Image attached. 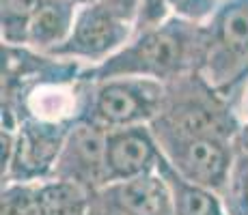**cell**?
Returning a JSON list of instances; mask_svg holds the SVG:
<instances>
[{"label":"cell","instance_id":"6da1fadb","mask_svg":"<svg viewBox=\"0 0 248 215\" xmlns=\"http://www.w3.org/2000/svg\"><path fill=\"white\" fill-rule=\"evenodd\" d=\"M205 47L203 24L170 17L155 28L134 32L130 41L102 65L84 71L89 80L136 75L158 82H173L201 71Z\"/></svg>","mask_w":248,"mask_h":215},{"label":"cell","instance_id":"7a4b0ae2","mask_svg":"<svg viewBox=\"0 0 248 215\" xmlns=\"http://www.w3.org/2000/svg\"><path fill=\"white\" fill-rule=\"evenodd\" d=\"M154 131L179 136H214L235 140L240 121L231 99L212 86L199 71L166 82L160 114L151 123Z\"/></svg>","mask_w":248,"mask_h":215},{"label":"cell","instance_id":"3957f363","mask_svg":"<svg viewBox=\"0 0 248 215\" xmlns=\"http://www.w3.org/2000/svg\"><path fill=\"white\" fill-rule=\"evenodd\" d=\"M142 0H82L69 39L52 56L80 63L87 69L117 54L136 32Z\"/></svg>","mask_w":248,"mask_h":215},{"label":"cell","instance_id":"277c9868","mask_svg":"<svg viewBox=\"0 0 248 215\" xmlns=\"http://www.w3.org/2000/svg\"><path fill=\"white\" fill-rule=\"evenodd\" d=\"M203 28L205 47L199 73L229 97L248 78V0H222Z\"/></svg>","mask_w":248,"mask_h":215},{"label":"cell","instance_id":"5b68a950","mask_svg":"<svg viewBox=\"0 0 248 215\" xmlns=\"http://www.w3.org/2000/svg\"><path fill=\"white\" fill-rule=\"evenodd\" d=\"M164 93V82L136 78V75L89 80L84 118L97 123L108 131L123 127L151 125L160 114Z\"/></svg>","mask_w":248,"mask_h":215},{"label":"cell","instance_id":"8992f818","mask_svg":"<svg viewBox=\"0 0 248 215\" xmlns=\"http://www.w3.org/2000/svg\"><path fill=\"white\" fill-rule=\"evenodd\" d=\"M74 125L20 121L16 127H2V183H41L52 179L56 159Z\"/></svg>","mask_w":248,"mask_h":215},{"label":"cell","instance_id":"52a82bcc","mask_svg":"<svg viewBox=\"0 0 248 215\" xmlns=\"http://www.w3.org/2000/svg\"><path fill=\"white\" fill-rule=\"evenodd\" d=\"M154 133L162 157L175 172L218 196L222 194L235 161V140L214 136H179L169 131Z\"/></svg>","mask_w":248,"mask_h":215},{"label":"cell","instance_id":"ba28073f","mask_svg":"<svg viewBox=\"0 0 248 215\" xmlns=\"http://www.w3.org/2000/svg\"><path fill=\"white\" fill-rule=\"evenodd\" d=\"M106 142L108 129L89 118H80L69 129L52 179L78 185L84 192L97 194L106 187Z\"/></svg>","mask_w":248,"mask_h":215},{"label":"cell","instance_id":"9c48e42d","mask_svg":"<svg viewBox=\"0 0 248 215\" xmlns=\"http://www.w3.org/2000/svg\"><path fill=\"white\" fill-rule=\"evenodd\" d=\"M162 151L151 125L110 129L106 142V183L140 179L155 174L162 164ZM106 185V187H108ZM104 187V189H106Z\"/></svg>","mask_w":248,"mask_h":215},{"label":"cell","instance_id":"30bf717a","mask_svg":"<svg viewBox=\"0 0 248 215\" xmlns=\"http://www.w3.org/2000/svg\"><path fill=\"white\" fill-rule=\"evenodd\" d=\"M80 0H41L28 24L26 45L39 54H54L74 30Z\"/></svg>","mask_w":248,"mask_h":215},{"label":"cell","instance_id":"8fae6325","mask_svg":"<svg viewBox=\"0 0 248 215\" xmlns=\"http://www.w3.org/2000/svg\"><path fill=\"white\" fill-rule=\"evenodd\" d=\"M102 192L132 215H175L166 183L158 172L108 185Z\"/></svg>","mask_w":248,"mask_h":215},{"label":"cell","instance_id":"7c38bea8","mask_svg":"<svg viewBox=\"0 0 248 215\" xmlns=\"http://www.w3.org/2000/svg\"><path fill=\"white\" fill-rule=\"evenodd\" d=\"M158 174L166 183L170 202H173L175 215H220L222 213V200L220 196L212 189L197 185L175 172L162 159Z\"/></svg>","mask_w":248,"mask_h":215},{"label":"cell","instance_id":"4fadbf2b","mask_svg":"<svg viewBox=\"0 0 248 215\" xmlns=\"http://www.w3.org/2000/svg\"><path fill=\"white\" fill-rule=\"evenodd\" d=\"M89 192L65 181L47 179L39 183L41 215H89Z\"/></svg>","mask_w":248,"mask_h":215},{"label":"cell","instance_id":"5bb4252c","mask_svg":"<svg viewBox=\"0 0 248 215\" xmlns=\"http://www.w3.org/2000/svg\"><path fill=\"white\" fill-rule=\"evenodd\" d=\"M41 0H0V39L2 45H26L28 24Z\"/></svg>","mask_w":248,"mask_h":215},{"label":"cell","instance_id":"9a60e30c","mask_svg":"<svg viewBox=\"0 0 248 215\" xmlns=\"http://www.w3.org/2000/svg\"><path fill=\"white\" fill-rule=\"evenodd\" d=\"M220 200L225 215H248V155L237 149Z\"/></svg>","mask_w":248,"mask_h":215},{"label":"cell","instance_id":"2e32d148","mask_svg":"<svg viewBox=\"0 0 248 215\" xmlns=\"http://www.w3.org/2000/svg\"><path fill=\"white\" fill-rule=\"evenodd\" d=\"M0 215H41L39 183H2Z\"/></svg>","mask_w":248,"mask_h":215},{"label":"cell","instance_id":"e0dca14e","mask_svg":"<svg viewBox=\"0 0 248 215\" xmlns=\"http://www.w3.org/2000/svg\"><path fill=\"white\" fill-rule=\"evenodd\" d=\"M164 2L173 17L192 24H207L222 4V0H164Z\"/></svg>","mask_w":248,"mask_h":215},{"label":"cell","instance_id":"ac0fdd59","mask_svg":"<svg viewBox=\"0 0 248 215\" xmlns=\"http://www.w3.org/2000/svg\"><path fill=\"white\" fill-rule=\"evenodd\" d=\"M89 215H132L130 211H125L123 207H119L112 198H108L104 192H97L91 196V204H89Z\"/></svg>","mask_w":248,"mask_h":215},{"label":"cell","instance_id":"d6986e66","mask_svg":"<svg viewBox=\"0 0 248 215\" xmlns=\"http://www.w3.org/2000/svg\"><path fill=\"white\" fill-rule=\"evenodd\" d=\"M233 103V110H235V116L240 121V127L248 129V78L229 95Z\"/></svg>","mask_w":248,"mask_h":215},{"label":"cell","instance_id":"ffe728a7","mask_svg":"<svg viewBox=\"0 0 248 215\" xmlns=\"http://www.w3.org/2000/svg\"><path fill=\"white\" fill-rule=\"evenodd\" d=\"M220 215H225V211H222V213H220Z\"/></svg>","mask_w":248,"mask_h":215},{"label":"cell","instance_id":"44dd1931","mask_svg":"<svg viewBox=\"0 0 248 215\" xmlns=\"http://www.w3.org/2000/svg\"><path fill=\"white\" fill-rule=\"evenodd\" d=\"M80 2H82V0H80Z\"/></svg>","mask_w":248,"mask_h":215}]
</instances>
